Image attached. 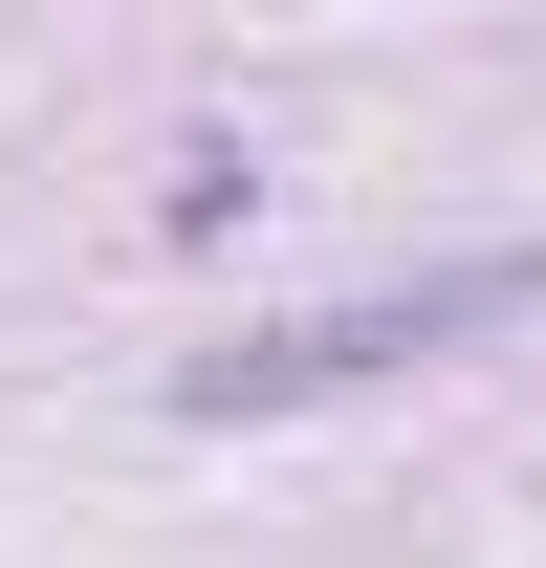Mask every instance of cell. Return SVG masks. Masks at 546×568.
Listing matches in <instances>:
<instances>
[{
  "instance_id": "6da1fadb",
  "label": "cell",
  "mask_w": 546,
  "mask_h": 568,
  "mask_svg": "<svg viewBox=\"0 0 546 568\" xmlns=\"http://www.w3.org/2000/svg\"><path fill=\"white\" fill-rule=\"evenodd\" d=\"M546 263L525 241H481V263H415V284H350V306H284L241 351H175V416H306V394H372L415 351H481V328H525Z\"/></svg>"
}]
</instances>
